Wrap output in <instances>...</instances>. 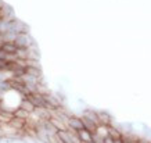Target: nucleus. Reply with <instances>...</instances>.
<instances>
[{
  "label": "nucleus",
  "instance_id": "4",
  "mask_svg": "<svg viewBox=\"0 0 151 143\" xmlns=\"http://www.w3.org/2000/svg\"><path fill=\"white\" fill-rule=\"evenodd\" d=\"M21 108L25 110L27 113H32V111L36 110V107L33 106V103L29 100V99H24L22 103H21Z\"/></svg>",
  "mask_w": 151,
  "mask_h": 143
},
{
  "label": "nucleus",
  "instance_id": "3",
  "mask_svg": "<svg viewBox=\"0 0 151 143\" xmlns=\"http://www.w3.org/2000/svg\"><path fill=\"white\" fill-rule=\"evenodd\" d=\"M76 135H78L79 140L82 143H92L93 142V134L90 131L82 129V131H79V132H76Z\"/></svg>",
  "mask_w": 151,
  "mask_h": 143
},
{
  "label": "nucleus",
  "instance_id": "1",
  "mask_svg": "<svg viewBox=\"0 0 151 143\" xmlns=\"http://www.w3.org/2000/svg\"><path fill=\"white\" fill-rule=\"evenodd\" d=\"M13 43L17 46V49H29V47L32 46V39L29 38L28 33H21V35L15 36Z\"/></svg>",
  "mask_w": 151,
  "mask_h": 143
},
{
  "label": "nucleus",
  "instance_id": "2",
  "mask_svg": "<svg viewBox=\"0 0 151 143\" xmlns=\"http://www.w3.org/2000/svg\"><path fill=\"white\" fill-rule=\"evenodd\" d=\"M67 125H68L69 129H72L73 132H79L82 129H86L85 121L82 118H76V117H71L69 120H67Z\"/></svg>",
  "mask_w": 151,
  "mask_h": 143
},
{
  "label": "nucleus",
  "instance_id": "5",
  "mask_svg": "<svg viewBox=\"0 0 151 143\" xmlns=\"http://www.w3.org/2000/svg\"><path fill=\"white\" fill-rule=\"evenodd\" d=\"M97 117H99V122L103 125H108L111 121V117L107 114V113H99L97 114Z\"/></svg>",
  "mask_w": 151,
  "mask_h": 143
}]
</instances>
